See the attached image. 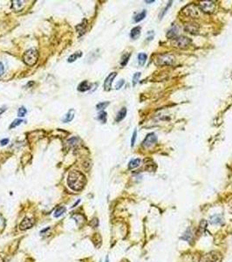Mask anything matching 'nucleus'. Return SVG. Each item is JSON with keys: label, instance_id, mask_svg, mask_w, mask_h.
<instances>
[{"label": "nucleus", "instance_id": "1", "mask_svg": "<svg viewBox=\"0 0 232 262\" xmlns=\"http://www.w3.org/2000/svg\"><path fill=\"white\" fill-rule=\"evenodd\" d=\"M86 183V177L80 172V171H71L68 175L67 177V184L68 186L75 191V192H79L83 190Z\"/></svg>", "mask_w": 232, "mask_h": 262}, {"label": "nucleus", "instance_id": "2", "mask_svg": "<svg viewBox=\"0 0 232 262\" xmlns=\"http://www.w3.org/2000/svg\"><path fill=\"white\" fill-rule=\"evenodd\" d=\"M39 60V52L36 49H29L23 55L24 62L29 66H33Z\"/></svg>", "mask_w": 232, "mask_h": 262}, {"label": "nucleus", "instance_id": "3", "mask_svg": "<svg viewBox=\"0 0 232 262\" xmlns=\"http://www.w3.org/2000/svg\"><path fill=\"white\" fill-rule=\"evenodd\" d=\"M190 43H191L190 39H188V37H185V36H179L171 40V45L179 49L187 48L190 45Z\"/></svg>", "mask_w": 232, "mask_h": 262}, {"label": "nucleus", "instance_id": "4", "mask_svg": "<svg viewBox=\"0 0 232 262\" xmlns=\"http://www.w3.org/2000/svg\"><path fill=\"white\" fill-rule=\"evenodd\" d=\"M174 61H175V58L174 55L164 54H160L156 57L155 64L157 66H171L174 64Z\"/></svg>", "mask_w": 232, "mask_h": 262}, {"label": "nucleus", "instance_id": "5", "mask_svg": "<svg viewBox=\"0 0 232 262\" xmlns=\"http://www.w3.org/2000/svg\"><path fill=\"white\" fill-rule=\"evenodd\" d=\"M200 8L195 4H188L182 9V13L191 18H196L200 15Z\"/></svg>", "mask_w": 232, "mask_h": 262}, {"label": "nucleus", "instance_id": "6", "mask_svg": "<svg viewBox=\"0 0 232 262\" xmlns=\"http://www.w3.org/2000/svg\"><path fill=\"white\" fill-rule=\"evenodd\" d=\"M199 8L202 11L210 14L213 13L216 9V2L214 1H202L199 4Z\"/></svg>", "mask_w": 232, "mask_h": 262}, {"label": "nucleus", "instance_id": "7", "mask_svg": "<svg viewBox=\"0 0 232 262\" xmlns=\"http://www.w3.org/2000/svg\"><path fill=\"white\" fill-rule=\"evenodd\" d=\"M157 142V136L155 133H149L142 142V146L146 149H149Z\"/></svg>", "mask_w": 232, "mask_h": 262}, {"label": "nucleus", "instance_id": "8", "mask_svg": "<svg viewBox=\"0 0 232 262\" xmlns=\"http://www.w3.org/2000/svg\"><path fill=\"white\" fill-rule=\"evenodd\" d=\"M184 31L190 34H196L199 31V25L196 23H188L184 26Z\"/></svg>", "mask_w": 232, "mask_h": 262}, {"label": "nucleus", "instance_id": "9", "mask_svg": "<svg viewBox=\"0 0 232 262\" xmlns=\"http://www.w3.org/2000/svg\"><path fill=\"white\" fill-rule=\"evenodd\" d=\"M117 73H111L105 80V82H104V89L106 91H109L112 87V83L115 80V78L116 77Z\"/></svg>", "mask_w": 232, "mask_h": 262}, {"label": "nucleus", "instance_id": "10", "mask_svg": "<svg viewBox=\"0 0 232 262\" xmlns=\"http://www.w3.org/2000/svg\"><path fill=\"white\" fill-rule=\"evenodd\" d=\"M206 261L208 262H220L222 261V256L219 253L212 252L206 256Z\"/></svg>", "mask_w": 232, "mask_h": 262}, {"label": "nucleus", "instance_id": "11", "mask_svg": "<svg viewBox=\"0 0 232 262\" xmlns=\"http://www.w3.org/2000/svg\"><path fill=\"white\" fill-rule=\"evenodd\" d=\"M193 238H194V234H193L192 229L191 228H188L185 231V232L183 233V235L181 236V239H183V240H185V241H187V242H188V243H190L191 241H193Z\"/></svg>", "mask_w": 232, "mask_h": 262}, {"label": "nucleus", "instance_id": "12", "mask_svg": "<svg viewBox=\"0 0 232 262\" xmlns=\"http://www.w3.org/2000/svg\"><path fill=\"white\" fill-rule=\"evenodd\" d=\"M32 225H33L32 221L31 219L25 218L20 223V225H19V228H20L21 230H26V229L31 228V227L32 226Z\"/></svg>", "mask_w": 232, "mask_h": 262}, {"label": "nucleus", "instance_id": "13", "mask_svg": "<svg viewBox=\"0 0 232 262\" xmlns=\"http://www.w3.org/2000/svg\"><path fill=\"white\" fill-rule=\"evenodd\" d=\"M74 115H75V110L74 108H71L65 116L63 122L64 123H70L71 121H72V119L74 118Z\"/></svg>", "mask_w": 232, "mask_h": 262}, {"label": "nucleus", "instance_id": "14", "mask_svg": "<svg viewBox=\"0 0 232 262\" xmlns=\"http://www.w3.org/2000/svg\"><path fill=\"white\" fill-rule=\"evenodd\" d=\"M178 32H179V28H178V26L173 25V26L169 29V32H168V34H167V37H168L169 39H173L174 38H176Z\"/></svg>", "mask_w": 232, "mask_h": 262}, {"label": "nucleus", "instance_id": "15", "mask_svg": "<svg viewBox=\"0 0 232 262\" xmlns=\"http://www.w3.org/2000/svg\"><path fill=\"white\" fill-rule=\"evenodd\" d=\"M90 88H91V85L89 84V82L87 80H84L78 87V90L79 92H86V91L89 90Z\"/></svg>", "mask_w": 232, "mask_h": 262}, {"label": "nucleus", "instance_id": "16", "mask_svg": "<svg viewBox=\"0 0 232 262\" xmlns=\"http://www.w3.org/2000/svg\"><path fill=\"white\" fill-rule=\"evenodd\" d=\"M141 163V160L140 158H136V159H133L129 162L128 163V169L129 170H134V169H136L137 167L140 166Z\"/></svg>", "mask_w": 232, "mask_h": 262}, {"label": "nucleus", "instance_id": "17", "mask_svg": "<svg viewBox=\"0 0 232 262\" xmlns=\"http://www.w3.org/2000/svg\"><path fill=\"white\" fill-rule=\"evenodd\" d=\"M223 223V218L221 215H213L210 217V224L212 225H220Z\"/></svg>", "mask_w": 232, "mask_h": 262}, {"label": "nucleus", "instance_id": "18", "mask_svg": "<svg viewBox=\"0 0 232 262\" xmlns=\"http://www.w3.org/2000/svg\"><path fill=\"white\" fill-rule=\"evenodd\" d=\"M126 116H127V108H122L118 112L115 121L117 123L122 121V120L126 117Z\"/></svg>", "mask_w": 232, "mask_h": 262}, {"label": "nucleus", "instance_id": "19", "mask_svg": "<svg viewBox=\"0 0 232 262\" xmlns=\"http://www.w3.org/2000/svg\"><path fill=\"white\" fill-rule=\"evenodd\" d=\"M141 26H136V27L133 28L132 31H131V32H130V37H131L132 39H136L140 36V34H141Z\"/></svg>", "mask_w": 232, "mask_h": 262}, {"label": "nucleus", "instance_id": "20", "mask_svg": "<svg viewBox=\"0 0 232 262\" xmlns=\"http://www.w3.org/2000/svg\"><path fill=\"white\" fill-rule=\"evenodd\" d=\"M24 6V1H12V8L16 11H20Z\"/></svg>", "mask_w": 232, "mask_h": 262}, {"label": "nucleus", "instance_id": "21", "mask_svg": "<svg viewBox=\"0 0 232 262\" xmlns=\"http://www.w3.org/2000/svg\"><path fill=\"white\" fill-rule=\"evenodd\" d=\"M206 227H207V221L202 219L201 222H200V225H199V227H198V233L200 235L203 234L205 230H206Z\"/></svg>", "mask_w": 232, "mask_h": 262}, {"label": "nucleus", "instance_id": "22", "mask_svg": "<svg viewBox=\"0 0 232 262\" xmlns=\"http://www.w3.org/2000/svg\"><path fill=\"white\" fill-rule=\"evenodd\" d=\"M147 59H148V56H147L146 54H143V53L140 54L138 55V62H139V65L140 66L145 65V63H146V61H147Z\"/></svg>", "mask_w": 232, "mask_h": 262}, {"label": "nucleus", "instance_id": "23", "mask_svg": "<svg viewBox=\"0 0 232 262\" xmlns=\"http://www.w3.org/2000/svg\"><path fill=\"white\" fill-rule=\"evenodd\" d=\"M81 56H82V53H81L80 51H79V52H77V53H75V54H72V55L68 58V62H70V63L74 62L77 59L80 58Z\"/></svg>", "mask_w": 232, "mask_h": 262}, {"label": "nucleus", "instance_id": "24", "mask_svg": "<svg viewBox=\"0 0 232 262\" xmlns=\"http://www.w3.org/2000/svg\"><path fill=\"white\" fill-rule=\"evenodd\" d=\"M146 14H147V11H142L141 12H140L139 14H137L135 17H134V22L135 23H138L140 21H141L142 19H144L146 18Z\"/></svg>", "mask_w": 232, "mask_h": 262}, {"label": "nucleus", "instance_id": "25", "mask_svg": "<svg viewBox=\"0 0 232 262\" xmlns=\"http://www.w3.org/2000/svg\"><path fill=\"white\" fill-rule=\"evenodd\" d=\"M65 208L60 206V207H58V208H57V209L55 210L53 216H54L55 218H58V217H60L63 213H65Z\"/></svg>", "mask_w": 232, "mask_h": 262}, {"label": "nucleus", "instance_id": "26", "mask_svg": "<svg viewBox=\"0 0 232 262\" xmlns=\"http://www.w3.org/2000/svg\"><path fill=\"white\" fill-rule=\"evenodd\" d=\"M130 58V54H124L122 57H121V61H120V65L122 66H125L127 64L128 62V60Z\"/></svg>", "mask_w": 232, "mask_h": 262}, {"label": "nucleus", "instance_id": "27", "mask_svg": "<svg viewBox=\"0 0 232 262\" xmlns=\"http://www.w3.org/2000/svg\"><path fill=\"white\" fill-rule=\"evenodd\" d=\"M98 120H100L102 123H106V122H107V113L105 111H101L99 114Z\"/></svg>", "mask_w": 232, "mask_h": 262}, {"label": "nucleus", "instance_id": "28", "mask_svg": "<svg viewBox=\"0 0 232 262\" xmlns=\"http://www.w3.org/2000/svg\"><path fill=\"white\" fill-rule=\"evenodd\" d=\"M23 122H24V121H23L22 119H16V120H14V121L12 122V123L10 125V129L11 130V129H13V128L18 127V126L20 125Z\"/></svg>", "mask_w": 232, "mask_h": 262}, {"label": "nucleus", "instance_id": "29", "mask_svg": "<svg viewBox=\"0 0 232 262\" xmlns=\"http://www.w3.org/2000/svg\"><path fill=\"white\" fill-rule=\"evenodd\" d=\"M108 105H109V102H108V101H106V102H101V103H99V104L96 105V108H97L98 110H102V109L106 108Z\"/></svg>", "mask_w": 232, "mask_h": 262}, {"label": "nucleus", "instance_id": "30", "mask_svg": "<svg viewBox=\"0 0 232 262\" xmlns=\"http://www.w3.org/2000/svg\"><path fill=\"white\" fill-rule=\"evenodd\" d=\"M26 113H27L26 108H25V107H21V108H19V109H18V116L19 117H24V116L26 115Z\"/></svg>", "mask_w": 232, "mask_h": 262}, {"label": "nucleus", "instance_id": "31", "mask_svg": "<svg viewBox=\"0 0 232 262\" xmlns=\"http://www.w3.org/2000/svg\"><path fill=\"white\" fill-rule=\"evenodd\" d=\"M141 75V73H139V72L136 73H134V77H133V86H135V85L137 84V82H138V80H139Z\"/></svg>", "mask_w": 232, "mask_h": 262}, {"label": "nucleus", "instance_id": "32", "mask_svg": "<svg viewBox=\"0 0 232 262\" xmlns=\"http://www.w3.org/2000/svg\"><path fill=\"white\" fill-rule=\"evenodd\" d=\"M136 136H137V130H134V133H133V135H132V139H131V146L133 147L135 143V141H136Z\"/></svg>", "mask_w": 232, "mask_h": 262}, {"label": "nucleus", "instance_id": "33", "mask_svg": "<svg viewBox=\"0 0 232 262\" xmlns=\"http://www.w3.org/2000/svg\"><path fill=\"white\" fill-rule=\"evenodd\" d=\"M172 3H173V2H172V1H170V2H169V3L168 4V5H167V6L165 7V9L163 10V12H162V13L160 14V18H162V17H163V16L165 15V13L167 12L168 9H169V7H170V6L172 5Z\"/></svg>", "mask_w": 232, "mask_h": 262}, {"label": "nucleus", "instance_id": "34", "mask_svg": "<svg viewBox=\"0 0 232 262\" xmlns=\"http://www.w3.org/2000/svg\"><path fill=\"white\" fill-rule=\"evenodd\" d=\"M124 83H125L124 80H120V81H119V82L117 83V85H116V89H117V90L120 89V88L124 85Z\"/></svg>", "mask_w": 232, "mask_h": 262}, {"label": "nucleus", "instance_id": "35", "mask_svg": "<svg viewBox=\"0 0 232 262\" xmlns=\"http://www.w3.org/2000/svg\"><path fill=\"white\" fill-rule=\"evenodd\" d=\"M8 143H9V139H8V138H4V139H3V140L0 141V144H1L2 146H5V145H7Z\"/></svg>", "mask_w": 232, "mask_h": 262}, {"label": "nucleus", "instance_id": "36", "mask_svg": "<svg viewBox=\"0 0 232 262\" xmlns=\"http://www.w3.org/2000/svg\"><path fill=\"white\" fill-rule=\"evenodd\" d=\"M98 219L97 218H94L91 223H90V225H92V226H94V227H97V225H98Z\"/></svg>", "mask_w": 232, "mask_h": 262}, {"label": "nucleus", "instance_id": "37", "mask_svg": "<svg viewBox=\"0 0 232 262\" xmlns=\"http://www.w3.org/2000/svg\"><path fill=\"white\" fill-rule=\"evenodd\" d=\"M4 73V66L0 62V76H2Z\"/></svg>", "mask_w": 232, "mask_h": 262}, {"label": "nucleus", "instance_id": "38", "mask_svg": "<svg viewBox=\"0 0 232 262\" xmlns=\"http://www.w3.org/2000/svg\"><path fill=\"white\" fill-rule=\"evenodd\" d=\"M4 226V218L0 216V228H3Z\"/></svg>", "mask_w": 232, "mask_h": 262}, {"label": "nucleus", "instance_id": "39", "mask_svg": "<svg viewBox=\"0 0 232 262\" xmlns=\"http://www.w3.org/2000/svg\"><path fill=\"white\" fill-rule=\"evenodd\" d=\"M6 109H7V108L5 107V106H4V107H2V108H0V116L4 112V111H6Z\"/></svg>", "mask_w": 232, "mask_h": 262}, {"label": "nucleus", "instance_id": "40", "mask_svg": "<svg viewBox=\"0 0 232 262\" xmlns=\"http://www.w3.org/2000/svg\"><path fill=\"white\" fill-rule=\"evenodd\" d=\"M79 201H80V200H78V202H77V203H75V204H73V206H72V208H73V207H75V206H76V205H77V204H79Z\"/></svg>", "mask_w": 232, "mask_h": 262}, {"label": "nucleus", "instance_id": "41", "mask_svg": "<svg viewBox=\"0 0 232 262\" xmlns=\"http://www.w3.org/2000/svg\"><path fill=\"white\" fill-rule=\"evenodd\" d=\"M154 2H155V0H152V1H146V3H148H148H154Z\"/></svg>", "mask_w": 232, "mask_h": 262}, {"label": "nucleus", "instance_id": "42", "mask_svg": "<svg viewBox=\"0 0 232 262\" xmlns=\"http://www.w3.org/2000/svg\"><path fill=\"white\" fill-rule=\"evenodd\" d=\"M230 204H231V212H232V200H231V201Z\"/></svg>", "mask_w": 232, "mask_h": 262}, {"label": "nucleus", "instance_id": "43", "mask_svg": "<svg viewBox=\"0 0 232 262\" xmlns=\"http://www.w3.org/2000/svg\"><path fill=\"white\" fill-rule=\"evenodd\" d=\"M0 262H4V261H3V259H2L1 256H0Z\"/></svg>", "mask_w": 232, "mask_h": 262}, {"label": "nucleus", "instance_id": "44", "mask_svg": "<svg viewBox=\"0 0 232 262\" xmlns=\"http://www.w3.org/2000/svg\"><path fill=\"white\" fill-rule=\"evenodd\" d=\"M106 262H109V261H108V257H107V259H106Z\"/></svg>", "mask_w": 232, "mask_h": 262}]
</instances>
